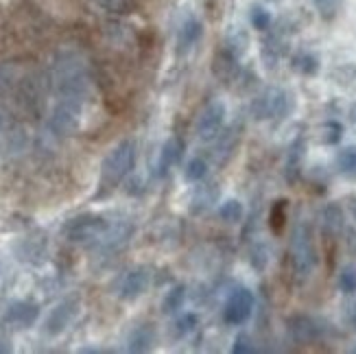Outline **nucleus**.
<instances>
[{
  "label": "nucleus",
  "instance_id": "obj_1",
  "mask_svg": "<svg viewBox=\"0 0 356 354\" xmlns=\"http://www.w3.org/2000/svg\"><path fill=\"white\" fill-rule=\"evenodd\" d=\"M55 88L59 99L83 101L88 92V68L81 55L61 53L55 61Z\"/></svg>",
  "mask_w": 356,
  "mask_h": 354
},
{
  "label": "nucleus",
  "instance_id": "obj_2",
  "mask_svg": "<svg viewBox=\"0 0 356 354\" xmlns=\"http://www.w3.org/2000/svg\"><path fill=\"white\" fill-rule=\"evenodd\" d=\"M289 260L291 269L298 282H306L315 273L317 267V248H315V236L311 223L300 221L293 227L291 245H289Z\"/></svg>",
  "mask_w": 356,
  "mask_h": 354
},
{
  "label": "nucleus",
  "instance_id": "obj_3",
  "mask_svg": "<svg viewBox=\"0 0 356 354\" xmlns=\"http://www.w3.org/2000/svg\"><path fill=\"white\" fill-rule=\"evenodd\" d=\"M136 166V143L122 140L105 156L101 164V177H99V197L112 193L120 182L125 179Z\"/></svg>",
  "mask_w": 356,
  "mask_h": 354
},
{
  "label": "nucleus",
  "instance_id": "obj_4",
  "mask_svg": "<svg viewBox=\"0 0 356 354\" xmlns=\"http://www.w3.org/2000/svg\"><path fill=\"white\" fill-rule=\"evenodd\" d=\"M107 227H110V223H107L101 214L88 212V214H79V217L70 219L64 225V234L70 243L86 245V248H99Z\"/></svg>",
  "mask_w": 356,
  "mask_h": 354
},
{
  "label": "nucleus",
  "instance_id": "obj_5",
  "mask_svg": "<svg viewBox=\"0 0 356 354\" xmlns=\"http://www.w3.org/2000/svg\"><path fill=\"white\" fill-rule=\"evenodd\" d=\"M293 110V97L282 88H265L252 101L250 114L256 120H275L284 118Z\"/></svg>",
  "mask_w": 356,
  "mask_h": 354
},
{
  "label": "nucleus",
  "instance_id": "obj_6",
  "mask_svg": "<svg viewBox=\"0 0 356 354\" xmlns=\"http://www.w3.org/2000/svg\"><path fill=\"white\" fill-rule=\"evenodd\" d=\"M225 114H227V107L221 99L210 101L204 110L199 112L195 120V134L201 143H212L221 136L223 125H225Z\"/></svg>",
  "mask_w": 356,
  "mask_h": 354
},
{
  "label": "nucleus",
  "instance_id": "obj_7",
  "mask_svg": "<svg viewBox=\"0 0 356 354\" xmlns=\"http://www.w3.org/2000/svg\"><path fill=\"white\" fill-rule=\"evenodd\" d=\"M286 330L296 344L308 346V344H317L326 337L328 324L313 315H293L286 321Z\"/></svg>",
  "mask_w": 356,
  "mask_h": 354
},
{
  "label": "nucleus",
  "instance_id": "obj_8",
  "mask_svg": "<svg viewBox=\"0 0 356 354\" xmlns=\"http://www.w3.org/2000/svg\"><path fill=\"white\" fill-rule=\"evenodd\" d=\"M254 304H256V298H254L252 291L247 287H236L229 293V298H227V302L223 306L225 324H229V326L245 324V321L250 319L252 313H254Z\"/></svg>",
  "mask_w": 356,
  "mask_h": 354
},
{
  "label": "nucleus",
  "instance_id": "obj_9",
  "mask_svg": "<svg viewBox=\"0 0 356 354\" xmlns=\"http://www.w3.org/2000/svg\"><path fill=\"white\" fill-rule=\"evenodd\" d=\"M79 306H81V300L79 298H66L61 300L55 309H51V313L46 315V321H44V332L49 337H57L64 332L74 317L79 315Z\"/></svg>",
  "mask_w": 356,
  "mask_h": 354
},
{
  "label": "nucleus",
  "instance_id": "obj_10",
  "mask_svg": "<svg viewBox=\"0 0 356 354\" xmlns=\"http://www.w3.org/2000/svg\"><path fill=\"white\" fill-rule=\"evenodd\" d=\"M79 120H81V101L59 99L57 107L53 110V116H51V127L57 134L70 136L72 131H76V127H79Z\"/></svg>",
  "mask_w": 356,
  "mask_h": 354
},
{
  "label": "nucleus",
  "instance_id": "obj_11",
  "mask_svg": "<svg viewBox=\"0 0 356 354\" xmlns=\"http://www.w3.org/2000/svg\"><path fill=\"white\" fill-rule=\"evenodd\" d=\"M149 284H151V271L147 267H134L120 278L116 296L122 302H136L140 296H145Z\"/></svg>",
  "mask_w": 356,
  "mask_h": 354
},
{
  "label": "nucleus",
  "instance_id": "obj_12",
  "mask_svg": "<svg viewBox=\"0 0 356 354\" xmlns=\"http://www.w3.org/2000/svg\"><path fill=\"white\" fill-rule=\"evenodd\" d=\"M40 317V306L35 302H13L5 311V321L13 328H31Z\"/></svg>",
  "mask_w": 356,
  "mask_h": 354
},
{
  "label": "nucleus",
  "instance_id": "obj_13",
  "mask_svg": "<svg viewBox=\"0 0 356 354\" xmlns=\"http://www.w3.org/2000/svg\"><path fill=\"white\" fill-rule=\"evenodd\" d=\"M304 160H306V138L298 136L296 140L291 143L289 153H286V162H284V179L289 184H298L302 168H304Z\"/></svg>",
  "mask_w": 356,
  "mask_h": 354
},
{
  "label": "nucleus",
  "instance_id": "obj_14",
  "mask_svg": "<svg viewBox=\"0 0 356 354\" xmlns=\"http://www.w3.org/2000/svg\"><path fill=\"white\" fill-rule=\"evenodd\" d=\"M204 35V22L197 15H186L177 29V51L188 53L193 51V46Z\"/></svg>",
  "mask_w": 356,
  "mask_h": 354
},
{
  "label": "nucleus",
  "instance_id": "obj_15",
  "mask_svg": "<svg viewBox=\"0 0 356 354\" xmlns=\"http://www.w3.org/2000/svg\"><path fill=\"white\" fill-rule=\"evenodd\" d=\"M212 72L219 81H225V83H232L238 79L241 74V64H238V57H234L229 51H219L214 55V61H212Z\"/></svg>",
  "mask_w": 356,
  "mask_h": 354
},
{
  "label": "nucleus",
  "instance_id": "obj_16",
  "mask_svg": "<svg viewBox=\"0 0 356 354\" xmlns=\"http://www.w3.org/2000/svg\"><path fill=\"white\" fill-rule=\"evenodd\" d=\"M346 230V214L339 204H328L321 210V232L328 239H339Z\"/></svg>",
  "mask_w": 356,
  "mask_h": 354
},
{
  "label": "nucleus",
  "instance_id": "obj_17",
  "mask_svg": "<svg viewBox=\"0 0 356 354\" xmlns=\"http://www.w3.org/2000/svg\"><path fill=\"white\" fill-rule=\"evenodd\" d=\"M219 197H221V191L219 186H216L214 182L210 184H204V186H199L193 197H191V214H195V217H201V214H206L216 202H219Z\"/></svg>",
  "mask_w": 356,
  "mask_h": 354
},
{
  "label": "nucleus",
  "instance_id": "obj_18",
  "mask_svg": "<svg viewBox=\"0 0 356 354\" xmlns=\"http://www.w3.org/2000/svg\"><path fill=\"white\" fill-rule=\"evenodd\" d=\"M156 339H158L156 326L153 324H138L127 335V350L129 352H147L153 348Z\"/></svg>",
  "mask_w": 356,
  "mask_h": 354
},
{
  "label": "nucleus",
  "instance_id": "obj_19",
  "mask_svg": "<svg viewBox=\"0 0 356 354\" xmlns=\"http://www.w3.org/2000/svg\"><path fill=\"white\" fill-rule=\"evenodd\" d=\"M181 153H184V143L179 140V138L177 136L168 138V140L162 145L160 158H158V175L160 177H164L181 160Z\"/></svg>",
  "mask_w": 356,
  "mask_h": 354
},
{
  "label": "nucleus",
  "instance_id": "obj_20",
  "mask_svg": "<svg viewBox=\"0 0 356 354\" xmlns=\"http://www.w3.org/2000/svg\"><path fill=\"white\" fill-rule=\"evenodd\" d=\"M219 140V147H216V162H225V160H229L232 158V153L236 151V147H238V143H241V129L234 125V127H229L225 134L221 131V136L216 138Z\"/></svg>",
  "mask_w": 356,
  "mask_h": 354
},
{
  "label": "nucleus",
  "instance_id": "obj_21",
  "mask_svg": "<svg viewBox=\"0 0 356 354\" xmlns=\"http://www.w3.org/2000/svg\"><path fill=\"white\" fill-rule=\"evenodd\" d=\"M250 49V35L245 33L241 26H232L225 35V51H229L234 57H243Z\"/></svg>",
  "mask_w": 356,
  "mask_h": 354
},
{
  "label": "nucleus",
  "instance_id": "obj_22",
  "mask_svg": "<svg viewBox=\"0 0 356 354\" xmlns=\"http://www.w3.org/2000/svg\"><path fill=\"white\" fill-rule=\"evenodd\" d=\"M291 66H293V70L304 74V77H315L319 72V68H321L319 57L315 53H308V51H302L298 55H293Z\"/></svg>",
  "mask_w": 356,
  "mask_h": 354
},
{
  "label": "nucleus",
  "instance_id": "obj_23",
  "mask_svg": "<svg viewBox=\"0 0 356 354\" xmlns=\"http://www.w3.org/2000/svg\"><path fill=\"white\" fill-rule=\"evenodd\" d=\"M337 168L341 175L356 182V145L343 147L337 153Z\"/></svg>",
  "mask_w": 356,
  "mask_h": 354
},
{
  "label": "nucleus",
  "instance_id": "obj_24",
  "mask_svg": "<svg viewBox=\"0 0 356 354\" xmlns=\"http://www.w3.org/2000/svg\"><path fill=\"white\" fill-rule=\"evenodd\" d=\"M186 302V287L175 284L173 289L166 291V296L162 298V313L164 315H175Z\"/></svg>",
  "mask_w": 356,
  "mask_h": 354
},
{
  "label": "nucleus",
  "instance_id": "obj_25",
  "mask_svg": "<svg viewBox=\"0 0 356 354\" xmlns=\"http://www.w3.org/2000/svg\"><path fill=\"white\" fill-rule=\"evenodd\" d=\"M341 138H343V125L339 120H326L323 125L319 127V140L323 145H339L341 143Z\"/></svg>",
  "mask_w": 356,
  "mask_h": 354
},
{
  "label": "nucleus",
  "instance_id": "obj_26",
  "mask_svg": "<svg viewBox=\"0 0 356 354\" xmlns=\"http://www.w3.org/2000/svg\"><path fill=\"white\" fill-rule=\"evenodd\" d=\"M286 210H289V202L286 199H277V202L271 206L269 212V225L273 230V234H280L284 225H286Z\"/></svg>",
  "mask_w": 356,
  "mask_h": 354
},
{
  "label": "nucleus",
  "instance_id": "obj_27",
  "mask_svg": "<svg viewBox=\"0 0 356 354\" xmlns=\"http://www.w3.org/2000/svg\"><path fill=\"white\" fill-rule=\"evenodd\" d=\"M219 217L225 223H232V225L241 223L243 217H245V208H243V204L238 202V199H227V202H223L221 208H219Z\"/></svg>",
  "mask_w": 356,
  "mask_h": 354
},
{
  "label": "nucleus",
  "instance_id": "obj_28",
  "mask_svg": "<svg viewBox=\"0 0 356 354\" xmlns=\"http://www.w3.org/2000/svg\"><path fill=\"white\" fill-rule=\"evenodd\" d=\"M208 175V162L204 158H193L186 162V168H184V179L188 182H204Z\"/></svg>",
  "mask_w": 356,
  "mask_h": 354
},
{
  "label": "nucleus",
  "instance_id": "obj_29",
  "mask_svg": "<svg viewBox=\"0 0 356 354\" xmlns=\"http://www.w3.org/2000/svg\"><path fill=\"white\" fill-rule=\"evenodd\" d=\"M313 5H315V11L319 13V18L330 22L337 18L339 11H341L343 0H313Z\"/></svg>",
  "mask_w": 356,
  "mask_h": 354
},
{
  "label": "nucleus",
  "instance_id": "obj_30",
  "mask_svg": "<svg viewBox=\"0 0 356 354\" xmlns=\"http://www.w3.org/2000/svg\"><path fill=\"white\" fill-rule=\"evenodd\" d=\"M250 22H252V26H254L256 31H269L273 18H271V13H269L267 7H262V5H252V9H250Z\"/></svg>",
  "mask_w": 356,
  "mask_h": 354
},
{
  "label": "nucleus",
  "instance_id": "obj_31",
  "mask_svg": "<svg viewBox=\"0 0 356 354\" xmlns=\"http://www.w3.org/2000/svg\"><path fill=\"white\" fill-rule=\"evenodd\" d=\"M339 289H341V293L346 296L356 293V267L354 265H346L339 271Z\"/></svg>",
  "mask_w": 356,
  "mask_h": 354
},
{
  "label": "nucleus",
  "instance_id": "obj_32",
  "mask_svg": "<svg viewBox=\"0 0 356 354\" xmlns=\"http://www.w3.org/2000/svg\"><path fill=\"white\" fill-rule=\"evenodd\" d=\"M197 324H199V319H197V315L195 313H186V315H181V317H177V321L173 324V330H175V337H186V335H191L195 328H197Z\"/></svg>",
  "mask_w": 356,
  "mask_h": 354
},
{
  "label": "nucleus",
  "instance_id": "obj_33",
  "mask_svg": "<svg viewBox=\"0 0 356 354\" xmlns=\"http://www.w3.org/2000/svg\"><path fill=\"white\" fill-rule=\"evenodd\" d=\"M232 352H236V354H252L256 352V346L252 341V337L250 335H245L241 332L236 339H234V346H232Z\"/></svg>",
  "mask_w": 356,
  "mask_h": 354
},
{
  "label": "nucleus",
  "instance_id": "obj_34",
  "mask_svg": "<svg viewBox=\"0 0 356 354\" xmlns=\"http://www.w3.org/2000/svg\"><path fill=\"white\" fill-rule=\"evenodd\" d=\"M267 260H269V256H267V248H265V245H258V248L252 250V265L256 269H265Z\"/></svg>",
  "mask_w": 356,
  "mask_h": 354
},
{
  "label": "nucleus",
  "instance_id": "obj_35",
  "mask_svg": "<svg viewBox=\"0 0 356 354\" xmlns=\"http://www.w3.org/2000/svg\"><path fill=\"white\" fill-rule=\"evenodd\" d=\"M101 7H105L107 11H114V13H122L129 9V0H97Z\"/></svg>",
  "mask_w": 356,
  "mask_h": 354
},
{
  "label": "nucleus",
  "instance_id": "obj_36",
  "mask_svg": "<svg viewBox=\"0 0 356 354\" xmlns=\"http://www.w3.org/2000/svg\"><path fill=\"white\" fill-rule=\"evenodd\" d=\"M346 324H348V328L356 330V302L348 306V311H346Z\"/></svg>",
  "mask_w": 356,
  "mask_h": 354
},
{
  "label": "nucleus",
  "instance_id": "obj_37",
  "mask_svg": "<svg viewBox=\"0 0 356 354\" xmlns=\"http://www.w3.org/2000/svg\"><path fill=\"white\" fill-rule=\"evenodd\" d=\"M348 248L356 256V230H350V232H348Z\"/></svg>",
  "mask_w": 356,
  "mask_h": 354
},
{
  "label": "nucleus",
  "instance_id": "obj_38",
  "mask_svg": "<svg viewBox=\"0 0 356 354\" xmlns=\"http://www.w3.org/2000/svg\"><path fill=\"white\" fill-rule=\"evenodd\" d=\"M350 210H352V217L356 219V197H350Z\"/></svg>",
  "mask_w": 356,
  "mask_h": 354
},
{
  "label": "nucleus",
  "instance_id": "obj_39",
  "mask_svg": "<svg viewBox=\"0 0 356 354\" xmlns=\"http://www.w3.org/2000/svg\"><path fill=\"white\" fill-rule=\"evenodd\" d=\"M9 348H7V344H5V339H3V335H0V352H7Z\"/></svg>",
  "mask_w": 356,
  "mask_h": 354
},
{
  "label": "nucleus",
  "instance_id": "obj_40",
  "mask_svg": "<svg viewBox=\"0 0 356 354\" xmlns=\"http://www.w3.org/2000/svg\"><path fill=\"white\" fill-rule=\"evenodd\" d=\"M350 120L356 122V105H352V112H350Z\"/></svg>",
  "mask_w": 356,
  "mask_h": 354
},
{
  "label": "nucleus",
  "instance_id": "obj_41",
  "mask_svg": "<svg viewBox=\"0 0 356 354\" xmlns=\"http://www.w3.org/2000/svg\"><path fill=\"white\" fill-rule=\"evenodd\" d=\"M352 352H354V354H356V346H354V348H352Z\"/></svg>",
  "mask_w": 356,
  "mask_h": 354
}]
</instances>
